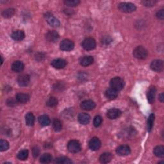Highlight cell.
<instances>
[{
	"instance_id": "cell-1",
	"label": "cell",
	"mask_w": 164,
	"mask_h": 164,
	"mask_svg": "<svg viewBox=\"0 0 164 164\" xmlns=\"http://www.w3.org/2000/svg\"><path fill=\"white\" fill-rule=\"evenodd\" d=\"M110 87L117 91H119L122 90L124 86V80L120 77H115L111 80Z\"/></svg>"
},
{
	"instance_id": "cell-2",
	"label": "cell",
	"mask_w": 164,
	"mask_h": 164,
	"mask_svg": "<svg viewBox=\"0 0 164 164\" xmlns=\"http://www.w3.org/2000/svg\"><path fill=\"white\" fill-rule=\"evenodd\" d=\"M133 54L135 58L139 59V60H144V59H145L148 56V53L145 48L140 46L137 47L134 49Z\"/></svg>"
},
{
	"instance_id": "cell-3",
	"label": "cell",
	"mask_w": 164,
	"mask_h": 164,
	"mask_svg": "<svg viewBox=\"0 0 164 164\" xmlns=\"http://www.w3.org/2000/svg\"><path fill=\"white\" fill-rule=\"evenodd\" d=\"M67 149L71 153H73L80 152L81 150L80 143L76 140H71L68 142Z\"/></svg>"
},
{
	"instance_id": "cell-4",
	"label": "cell",
	"mask_w": 164,
	"mask_h": 164,
	"mask_svg": "<svg viewBox=\"0 0 164 164\" xmlns=\"http://www.w3.org/2000/svg\"><path fill=\"white\" fill-rule=\"evenodd\" d=\"M96 46V41L93 38L89 37L85 38L82 42V47L85 50L90 51L94 49Z\"/></svg>"
},
{
	"instance_id": "cell-5",
	"label": "cell",
	"mask_w": 164,
	"mask_h": 164,
	"mask_svg": "<svg viewBox=\"0 0 164 164\" xmlns=\"http://www.w3.org/2000/svg\"><path fill=\"white\" fill-rule=\"evenodd\" d=\"M118 8L121 12L126 13L133 12L136 10L135 5L132 3H121L118 5Z\"/></svg>"
},
{
	"instance_id": "cell-6",
	"label": "cell",
	"mask_w": 164,
	"mask_h": 164,
	"mask_svg": "<svg viewBox=\"0 0 164 164\" xmlns=\"http://www.w3.org/2000/svg\"><path fill=\"white\" fill-rule=\"evenodd\" d=\"M46 20L48 22V23L53 27H58L60 25V23L58 19H56L53 14L51 13H46L44 16Z\"/></svg>"
},
{
	"instance_id": "cell-7",
	"label": "cell",
	"mask_w": 164,
	"mask_h": 164,
	"mask_svg": "<svg viewBox=\"0 0 164 164\" xmlns=\"http://www.w3.org/2000/svg\"><path fill=\"white\" fill-rule=\"evenodd\" d=\"M75 47L74 42L69 39H64L60 44V49L64 51H70L73 50Z\"/></svg>"
},
{
	"instance_id": "cell-8",
	"label": "cell",
	"mask_w": 164,
	"mask_h": 164,
	"mask_svg": "<svg viewBox=\"0 0 164 164\" xmlns=\"http://www.w3.org/2000/svg\"><path fill=\"white\" fill-rule=\"evenodd\" d=\"M150 67L153 71L157 72V73H160L163 71V62L161 60H155L151 64Z\"/></svg>"
},
{
	"instance_id": "cell-9",
	"label": "cell",
	"mask_w": 164,
	"mask_h": 164,
	"mask_svg": "<svg viewBox=\"0 0 164 164\" xmlns=\"http://www.w3.org/2000/svg\"><path fill=\"white\" fill-rule=\"evenodd\" d=\"M89 146L91 150L97 151L100 149V148H101V142L98 138L94 137L90 140L89 143Z\"/></svg>"
},
{
	"instance_id": "cell-10",
	"label": "cell",
	"mask_w": 164,
	"mask_h": 164,
	"mask_svg": "<svg viewBox=\"0 0 164 164\" xmlns=\"http://www.w3.org/2000/svg\"><path fill=\"white\" fill-rule=\"evenodd\" d=\"M116 153L120 156H126L130 154L131 149L127 145H121L117 147L116 149Z\"/></svg>"
},
{
	"instance_id": "cell-11",
	"label": "cell",
	"mask_w": 164,
	"mask_h": 164,
	"mask_svg": "<svg viewBox=\"0 0 164 164\" xmlns=\"http://www.w3.org/2000/svg\"><path fill=\"white\" fill-rule=\"evenodd\" d=\"M66 64H67L66 61L62 58H57L51 62L52 66H53L54 68L58 69L64 68L65 67V65H66Z\"/></svg>"
},
{
	"instance_id": "cell-12",
	"label": "cell",
	"mask_w": 164,
	"mask_h": 164,
	"mask_svg": "<svg viewBox=\"0 0 164 164\" xmlns=\"http://www.w3.org/2000/svg\"><path fill=\"white\" fill-rule=\"evenodd\" d=\"M80 107L82 109L85 110H92L95 108L96 107V103L92 100H85L82 102Z\"/></svg>"
},
{
	"instance_id": "cell-13",
	"label": "cell",
	"mask_w": 164,
	"mask_h": 164,
	"mask_svg": "<svg viewBox=\"0 0 164 164\" xmlns=\"http://www.w3.org/2000/svg\"><path fill=\"white\" fill-rule=\"evenodd\" d=\"M121 115V111L117 108H111L107 111V117L110 119H115Z\"/></svg>"
},
{
	"instance_id": "cell-14",
	"label": "cell",
	"mask_w": 164,
	"mask_h": 164,
	"mask_svg": "<svg viewBox=\"0 0 164 164\" xmlns=\"http://www.w3.org/2000/svg\"><path fill=\"white\" fill-rule=\"evenodd\" d=\"M46 38L50 42H55L59 38V35L56 31L51 30L46 35Z\"/></svg>"
},
{
	"instance_id": "cell-15",
	"label": "cell",
	"mask_w": 164,
	"mask_h": 164,
	"mask_svg": "<svg viewBox=\"0 0 164 164\" xmlns=\"http://www.w3.org/2000/svg\"><path fill=\"white\" fill-rule=\"evenodd\" d=\"M30 76L28 75H22L17 78V83L21 87H26L30 83Z\"/></svg>"
},
{
	"instance_id": "cell-16",
	"label": "cell",
	"mask_w": 164,
	"mask_h": 164,
	"mask_svg": "<svg viewBox=\"0 0 164 164\" xmlns=\"http://www.w3.org/2000/svg\"><path fill=\"white\" fill-rule=\"evenodd\" d=\"M156 93V89L155 86L150 87L148 89L147 93V98L148 101L149 103H153L155 101V98Z\"/></svg>"
},
{
	"instance_id": "cell-17",
	"label": "cell",
	"mask_w": 164,
	"mask_h": 164,
	"mask_svg": "<svg viewBox=\"0 0 164 164\" xmlns=\"http://www.w3.org/2000/svg\"><path fill=\"white\" fill-rule=\"evenodd\" d=\"M11 67L12 70L14 72H16V73H20V72H21L24 69V65L22 62L17 60L12 63Z\"/></svg>"
},
{
	"instance_id": "cell-18",
	"label": "cell",
	"mask_w": 164,
	"mask_h": 164,
	"mask_svg": "<svg viewBox=\"0 0 164 164\" xmlns=\"http://www.w3.org/2000/svg\"><path fill=\"white\" fill-rule=\"evenodd\" d=\"M78 121L80 122V124L85 125V124H87L89 123L90 121V117L87 113H80L78 115Z\"/></svg>"
},
{
	"instance_id": "cell-19",
	"label": "cell",
	"mask_w": 164,
	"mask_h": 164,
	"mask_svg": "<svg viewBox=\"0 0 164 164\" xmlns=\"http://www.w3.org/2000/svg\"><path fill=\"white\" fill-rule=\"evenodd\" d=\"M80 64L83 67H87L93 64L94 62V58L91 56H85L80 59Z\"/></svg>"
},
{
	"instance_id": "cell-20",
	"label": "cell",
	"mask_w": 164,
	"mask_h": 164,
	"mask_svg": "<svg viewBox=\"0 0 164 164\" xmlns=\"http://www.w3.org/2000/svg\"><path fill=\"white\" fill-rule=\"evenodd\" d=\"M11 37L15 41H22L25 37V34L23 30H18L13 32Z\"/></svg>"
},
{
	"instance_id": "cell-21",
	"label": "cell",
	"mask_w": 164,
	"mask_h": 164,
	"mask_svg": "<svg viewBox=\"0 0 164 164\" xmlns=\"http://www.w3.org/2000/svg\"><path fill=\"white\" fill-rule=\"evenodd\" d=\"M105 95L108 100H115V98L117 97L118 91H117L116 90H115L112 88H110L106 90Z\"/></svg>"
},
{
	"instance_id": "cell-22",
	"label": "cell",
	"mask_w": 164,
	"mask_h": 164,
	"mask_svg": "<svg viewBox=\"0 0 164 164\" xmlns=\"http://www.w3.org/2000/svg\"><path fill=\"white\" fill-rule=\"evenodd\" d=\"M16 100L21 103H27L30 100V96L27 94L18 93L16 95Z\"/></svg>"
},
{
	"instance_id": "cell-23",
	"label": "cell",
	"mask_w": 164,
	"mask_h": 164,
	"mask_svg": "<svg viewBox=\"0 0 164 164\" xmlns=\"http://www.w3.org/2000/svg\"><path fill=\"white\" fill-rule=\"evenodd\" d=\"M113 158V156L110 153H104L100 157V161L102 163H109Z\"/></svg>"
},
{
	"instance_id": "cell-24",
	"label": "cell",
	"mask_w": 164,
	"mask_h": 164,
	"mask_svg": "<svg viewBox=\"0 0 164 164\" xmlns=\"http://www.w3.org/2000/svg\"><path fill=\"white\" fill-rule=\"evenodd\" d=\"M38 122L42 126H49L51 123L49 117L46 115H42L38 117Z\"/></svg>"
},
{
	"instance_id": "cell-25",
	"label": "cell",
	"mask_w": 164,
	"mask_h": 164,
	"mask_svg": "<svg viewBox=\"0 0 164 164\" xmlns=\"http://www.w3.org/2000/svg\"><path fill=\"white\" fill-rule=\"evenodd\" d=\"M153 153L155 156L159 158H163L164 157V147L163 146H158L155 148Z\"/></svg>"
},
{
	"instance_id": "cell-26",
	"label": "cell",
	"mask_w": 164,
	"mask_h": 164,
	"mask_svg": "<svg viewBox=\"0 0 164 164\" xmlns=\"http://www.w3.org/2000/svg\"><path fill=\"white\" fill-rule=\"evenodd\" d=\"M25 121L26 124H27L28 126H31L34 125L35 122V116L32 113L29 112L25 116Z\"/></svg>"
},
{
	"instance_id": "cell-27",
	"label": "cell",
	"mask_w": 164,
	"mask_h": 164,
	"mask_svg": "<svg viewBox=\"0 0 164 164\" xmlns=\"http://www.w3.org/2000/svg\"><path fill=\"white\" fill-rule=\"evenodd\" d=\"M16 10L14 9H7L2 12V16L5 18H10L15 14Z\"/></svg>"
},
{
	"instance_id": "cell-28",
	"label": "cell",
	"mask_w": 164,
	"mask_h": 164,
	"mask_svg": "<svg viewBox=\"0 0 164 164\" xmlns=\"http://www.w3.org/2000/svg\"><path fill=\"white\" fill-rule=\"evenodd\" d=\"M28 151L27 149H23L20 151L17 154V159L20 160H25L28 157Z\"/></svg>"
},
{
	"instance_id": "cell-29",
	"label": "cell",
	"mask_w": 164,
	"mask_h": 164,
	"mask_svg": "<svg viewBox=\"0 0 164 164\" xmlns=\"http://www.w3.org/2000/svg\"><path fill=\"white\" fill-rule=\"evenodd\" d=\"M52 160V156L49 153H44L40 158V162L42 163H49Z\"/></svg>"
},
{
	"instance_id": "cell-30",
	"label": "cell",
	"mask_w": 164,
	"mask_h": 164,
	"mask_svg": "<svg viewBox=\"0 0 164 164\" xmlns=\"http://www.w3.org/2000/svg\"><path fill=\"white\" fill-rule=\"evenodd\" d=\"M155 121V115L153 114H150V115L148 117V132H151V131L153 127V124Z\"/></svg>"
},
{
	"instance_id": "cell-31",
	"label": "cell",
	"mask_w": 164,
	"mask_h": 164,
	"mask_svg": "<svg viewBox=\"0 0 164 164\" xmlns=\"http://www.w3.org/2000/svg\"><path fill=\"white\" fill-rule=\"evenodd\" d=\"M53 128L56 132H60L62 129V124L60 120L54 119L53 121Z\"/></svg>"
},
{
	"instance_id": "cell-32",
	"label": "cell",
	"mask_w": 164,
	"mask_h": 164,
	"mask_svg": "<svg viewBox=\"0 0 164 164\" xmlns=\"http://www.w3.org/2000/svg\"><path fill=\"white\" fill-rule=\"evenodd\" d=\"M55 162L60 164H69L73 163V162H72L69 159L66 158V157H59V158L55 159Z\"/></svg>"
},
{
	"instance_id": "cell-33",
	"label": "cell",
	"mask_w": 164,
	"mask_h": 164,
	"mask_svg": "<svg viewBox=\"0 0 164 164\" xmlns=\"http://www.w3.org/2000/svg\"><path fill=\"white\" fill-rule=\"evenodd\" d=\"M9 148V144L5 140H0V151H5Z\"/></svg>"
},
{
	"instance_id": "cell-34",
	"label": "cell",
	"mask_w": 164,
	"mask_h": 164,
	"mask_svg": "<svg viewBox=\"0 0 164 164\" xmlns=\"http://www.w3.org/2000/svg\"><path fill=\"white\" fill-rule=\"evenodd\" d=\"M57 104H58V100L55 97H51L46 102L47 106L49 107H55L57 105Z\"/></svg>"
},
{
	"instance_id": "cell-35",
	"label": "cell",
	"mask_w": 164,
	"mask_h": 164,
	"mask_svg": "<svg viewBox=\"0 0 164 164\" xmlns=\"http://www.w3.org/2000/svg\"><path fill=\"white\" fill-rule=\"evenodd\" d=\"M80 3V2L78 1V0H66V1H64L65 5L68 6H71V7L78 6Z\"/></svg>"
},
{
	"instance_id": "cell-36",
	"label": "cell",
	"mask_w": 164,
	"mask_h": 164,
	"mask_svg": "<svg viewBox=\"0 0 164 164\" xmlns=\"http://www.w3.org/2000/svg\"><path fill=\"white\" fill-rule=\"evenodd\" d=\"M94 125L95 127H99L101 123H102V118L100 115H97L95 117L94 119Z\"/></svg>"
},
{
	"instance_id": "cell-37",
	"label": "cell",
	"mask_w": 164,
	"mask_h": 164,
	"mask_svg": "<svg viewBox=\"0 0 164 164\" xmlns=\"http://www.w3.org/2000/svg\"><path fill=\"white\" fill-rule=\"evenodd\" d=\"M156 2V1H154V0H149V1L148 0H146V1H143L142 4L144 6H148V7H151V6H155Z\"/></svg>"
},
{
	"instance_id": "cell-38",
	"label": "cell",
	"mask_w": 164,
	"mask_h": 164,
	"mask_svg": "<svg viewBox=\"0 0 164 164\" xmlns=\"http://www.w3.org/2000/svg\"><path fill=\"white\" fill-rule=\"evenodd\" d=\"M156 17H158L159 19H161V20H163V18H164V10L162 9V10L157 12Z\"/></svg>"
},
{
	"instance_id": "cell-39",
	"label": "cell",
	"mask_w": 164,
	"mask_h": 164,
	"mask_svg": "<svg viewBox=\"0 0 164 164\" xmlns=\"http://www.w3.org/2000/svg\"><path fill=\"white\" fill-rule=\"evenodd\" d=\"M44 57H45V55L42 53H37L35 55V58L38 61L42 60Z\"/></svg>"
},
{
	"instance_id": "cell-40",
	"label": "cell",
	"mask_w": 164,
	"mask_h": 164,
	"mask_svg": "<svg viewBox=\"0 0 164 164\" xmlns=\"http://www.w3.org/2000/svg\"><path fill=\"white\" fill-rule=\"evenodd\" d=\"M32 153L34 157H37L39 154V149L37 148H34L32 149Z\"/></svg>"
},
{
	"instance_id": "cell-41",
	"label": "cell",
	"mask_w": 164,
	"mask_h": 164,
	"mask_svg": "<svg viewBox=\"0 0 164 164\" xmlns=\"http://www.w3.org/2000/svg\"><path fill=\"white\" fill-rule=\"evenodd\" d=\"M159 100L162 103L163 102V100H164V95H163V93H162V94H160L159 95Z\"/></svg>"
}]
</instances>
